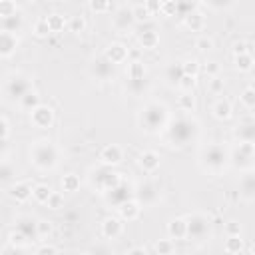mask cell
Instances as JSON below:
<instances>
[{
  "mask_svg": "<svg viewBox=\"0 0 255 255\" xmlns=\"http://www.w3.org/2000/svg\"><path fill=\"white\" fill-rule=\"evenodd\" d=\"M44 205H48L50 209H54V211H58V209H62L64 207V193H60V191H54L52 189V193H50V197L46 199V203Z\"/></svg>",
  "mask_w": 255,
  "mask_h": 255,
  "instance_id": "obj_48",
  "label": "cell"
},
{
  "mask_svg": "<svg viewBox=\"0 0 255 255\" xmlns=\"http://www.w3.org/2000/svg\"><path fill=\"white\" fill-rule=\"evenodd\" d=\"M203 2H205L207 8H211L213 12H223V10H229L235 0H203Z\"/></svg>",
  "mask_w": 255,
  "mask_h": 255,
  "instance_id": "obj_52",
  "label": "cell"
},
{
  "mask_svg": "<svg viewBox=\"0 0 255 255\" xmlns=\"http://www.w3.org/2000/svg\"><path fill=\"white\" fill-rule=\"evenodd\" d=\"M195 86H197V78H195V76H187V74H183L181 80L177 82V88H179L181 92H193Z\"/></svg>",
  "mask_w": 255,
  "mask_h": 255,
  "instance_id": "obj_50",
  "label": "cell"
},
{
  "mask_svg": "<svg viewBox=\"0 0 255 255\" xmlns=\"http://www.w3.org/2000/svg\"><path fill=\"white\" fill-rule=\"evenodd\" d=\"M131 14H133V20H135V24H143V22H147V20L151 18V14H149V10L145 8V4H137V6H131Z\"/></svg>",
  "mask_w": 255,
  "mask_h": 255,
  "instance_id": "obj_44",
  "label": "cell"
},
{
  "mask_svg": "<svg viewBox=\"0 0 255 255\" xmlns=\"http://www.w3.org/2000/svg\"><path fill=\"white\" fill-rule=\"evenodd\" d=\"M137 165L143 173H153L159 169L161 165V155L155 151V149H143L139 155H137Z\"/></svg>",
  "mask_w": 255,
  "mask_h": 255,
  "instance_id": "obj_17",
  "label": "cell"
},
{
  "mask_svg": "<svg viewBox=\"0 0 255 255\" xmlns=\"http://www.w3.org/2000/svg\"><path fill=\"white\" fill-rule=\"evenodd\" d=\"M118 217L122 219V221H135L137 217H139V213H141V205L133 199V197H129V199H126L124 203H120L118 207Z\"/></svg>",
  "mask_w": 255,
  "mask_h": 255,
  "instance_id": "obj_22",
  "label": "cell"
},
{
  "mask_svg": "<svg viewBox=\"0 0 255 255\" xmlns=\"http://www.w3.org/2000/svg\"><path fill=\"white\" fill-rule=\"evenodd\" d=\"M161 137H163V141L169 147L181 149V147H185L189 143L199 141V137H201V124L191 114H183V116L171 118L169 124L165 126V129L161 131Z\"/></svg>",
  "mask_w": 255,
  "mask_h": 255,
  "instance_id": "obj_1",
  "label": "cell"
},
{
  "mask_svg": "<svg viewBox=\"0 0 255 255\" xmlns=\"http://www.w3.org/2000/svg\"><path fill=\"white\" fill-rule=\"evenodd\" d=\"M22 28H24V16H20L18 12L12 16L0 18V30H4V32L18 34V32H22Z\"/></svg>",
  "mask_w": 255,
  "mask_h": 255,
  "instance_id": "obj_30",
  "label": "cell"
},
{
  "mask_svg": "<svg viewBox=\"0 0 255 255\" xmlns=\"http://www.w3.org/2000/svg\"><path fill=\"white\" fill-rule=\"evenodd\" d=\"M181 70H183V74L197 78V76H199V70H201V64H199L195 58H187V60L181 62Z\"/></svg>",
  "mask_w": 255,
  "mask_h": 255,
  "instance_id": "obj_45",
  "label": "cell"
},
{
  "mask_svg": "<svg viewBox=\"0 0 255 255\" xmlns=\"http://www.w3.org/2000/svg\"><path fill=\"white\" fill-rule=\"evenodd\" d=\"M10 153V143L8 139H0V159H6Z\"/></svg>",
  "mask_w": 255,
  "mask_h": 255,
  "instance_id": "obj_62",
  "label": "cell"
},
{
  "mask_svg": "<svg viewBox=\"0 0 255 255\" xmlns=\"http://www.w3.org/2000/svg\"><path fill=\"white\" fill-rule=\"evenodd\" d=\"M219 72H221V66L217 64V62H207L205 64V74H207V78H211V76H219Z\"/></svg>",
  "mask_w": 255,
  "mask_h": 255,
  "instance_id": "obj_58",
  "label": "cell"
},
{
  "mask_svg": "<svg viewBox=\"0 0 255 255\" xmlns=\"http://www.w3.org/2000/svg\"><path fill=\"white\" fill-rule=\"evenodd\" d=\"M185 221H187V237L185 239L203 243L211 237V219L205 213L193 211V213L185 215Z\"/></svg>",
  "mask_w": 255,
  "mask_h": 255,
  "instance_id": "obj_8",
  "label": "cell"
},
{
  "mask_svg": "<svg viewBox=\"0 0 255 255\" xmlns=\"http://www.w3.org/2000/svg\"><path fill=\"white\" fill-rule=\"evenodd\" d=\"M122 179H124V175L120 171H116L114 167L104 165V163H100V165H96V167H92L88 171V183L100 195H104L106 191H110L112 187H116Z\"/></svg>",
  "mask_w": 255,
  "mask_h": 255,
  "instance_id": "obj_5",
  "label": "cell"
},
{
  "mask_svg": "<svg viewBox=\"0 0 255 255\" xmlns=\"http://www.w3.org/2000/svg\"><path fill=\"white\" fill-rule=\"evenodd\" d=\"M50 193H52V187L48 183H36V185H32V199L36 203H40V205L46 203V199L50 197Z\"/></svg>",
  "mask_w": 255,
  "mask_h": 255,
  "instance_id": "obj_39",
  "label": "cell"
},
{
  "mask_svg": "<svg viewBox=\"0 0 255 255\" xmlns=\"http://www.w3.org/2000/svg\"><path fill=\"white\" fill-rule=\"evenodd\" d=\"M50 34H52V32H50V28H48L46 18H40V20L34 22V36H36V38H48Z\"/></svg>",
  "mask_w": 255,
  "mask_h": 255,
  "instance_id": "obj_54",
  "label": "cell"
},
{
  "mask_svg": "<svg viewBox=\"0 0 255 255\" xmlns=\"http://www.w3.org/2000/svg\"><path fill=\"white\" fill-rule=\"evenodd\" d=\"M38 104H42V100H40V94H38L34 88H32V90H30V92H28V94L18 102L20 110H22V112H28V114H30Z\"/></svg>",
  "mask_w": 255,
  "mask_h": 255,
  "instance_id": "obj_37",
  "label": "cell"
},
{
  "mask_svg": "<svg viewBox=\"0 0 255 255\" xmlns=\"http://www.w3.org/2000/svg\"><path fill=\"white\" fill-rule=\"evenodd\" d=\"M88 74H90L92 80L104 84V82H112V80H116L118 70H116V64H112V62L102 54V56H96V58L88 64Z\"/></svg>",
  "mask_w": 255,
  "mask_h": 255,
  "instance_id": "obj_9",
  "label": "cell"
},
{
  "mask_svg": "<svg viewBox=\"0 0 255 255\" xmlns=\"http://www.w3.org/2000/svg\"><path fill=\"white\" fill-rule=\"evenodd\" d=\"M8 243H10V245H14V247H20L22 251H26V245L30 243V239H28L22 231L14 229V231H10V233H8Z\"/></svg>",
  "mask_w": 255,
  "mask_h": 255,
  "instance_id": "obj_41",
  "label": "cell"
},
{
  "mask_svg": "<svg viewBox=\"0 0 255 255\" xmlns=\"http://www.w3.org/2000/svg\"><path fill=\"white\" fill-rule=\"evenodd\" d=\"M32 78L24 72H12L2 82V96L10 104H18L30 90H32Z\"/></svg>",
  "mask_w": 255,
  "mask_h": 255,
  "instance_id": "obj_6",
  "label": "cell"
},
{
  "mask_svg": "<svg viewBox=\"0 0 255 255\" xmlns=\"http://www.w3.org/2000/svg\"><path fill=\"white\" fill-rule=\"evenodd\" d=\"M171 120V112L169 108L159 102V100H149L145 102L137 116H135V122L139 126V129L147 135H161V131L165 129V126L169 124Z\"/></svg>",
  "mask_w": 255,
  "mask_h": 255,
  "instance_id": "obj_2",
  "label": "cell"
},
{
  "mask_svg": "<svg viewBox=\"0 0 255 255\" xmlns=\"http://www.w3.org/2000/svg\"><path fill=\"white\" fill-rule=\"evenodd\" d=\"M36 217H32L30 213H22V215H18L16 217V221H14V225H16V229L18 231H22L30 241H34V239H38V229H36Z\"/></svg>",
  "mask_w": 255,
  "mask_h": 255,
  "instance_id": "obj_23",
  "label": "cell"
},
{
  "mask_svg": "<svg viewBox=\"0 0 255 255\" xmlns=\"http://www.w3.org/2000/svg\"><path fill=\"white\" fill-rule=\"evenodd\" d=\"M8 135H10V122L4 116H0V139H8Z\"/></svg>",
  "mask_w": 255,
  "mask_h": 255,
  "instance_id": "obj_59",
  "label": "cell"
},
{
  "mask_svg": "<svg viewBox=\"0 0 255 255\" xmlns=\"http://www.w3.org/2000/svg\"><path fill=\"white\" fill-rule=\"evenodd\" d=\"M233 66L239 74H249L253 72V66H255V60H253V54L251 52H243V54H233Z\"/></svg>",
  "mask_w": 255,
  "mask_h": 255,
  "instance_id": "obj_29",
  "label": "cell"
},
{
  "mask_svg": "<svg viewBox=\"0 0 255 255\" xmlns=\"http://www.w3.org/2000/svg\"><path fill=\"white\" fill-rule=\"evenodd\" d=\"M126 78H128V80H143V78H147V68H145V64H143L141 60L128 62Z\"/></svg>",
  "mask_w": 255,
  "mask_h": 255,
  "instance_id": "obj_32",
  "label": "cell"
},
{
  "mask_svg": "<svg viewBox=\"0 0 255 255\" xmlns=\"http://www.w3.org/2000/svg\"><path fill=\"white\" fill-rule=\"evenodd\" d=\"M223 88H225V82H223L219 76H211V78L207 80V90H209L211 94H221Z\"/></svg>",
  "mask_w": 255,
  "mask_h": 255,
  "instance_id": "obj_55",
  "label": "cell"
},
{
  "mask_svg": "<svg viewBox=\"0 0 255 255\" xmlns=\"http://www.w3.org/2000/svg\"><path fill=\"white\" fill-rule=\"evenodd\" d=\"M135 253H147V247H143V245H135V247L126 249V255H135Z\"/></svg>",
  "mask_w": 255,
  "mask_h": 255,
  "instance_id": "obj_63",
  "label": "cell"
},
{
  "mask_svg": "<svg viewBox=\"0 0 255 255\" xmlns=\"http://www.w3.org/2000/svg\"><path fill=\"white\" fill-rule=\"evenodd\" d=\"M165 231H167V237L169 239L183 241L187 237V221H185V217H179V215L171 217L167 221V225H165Z\"/></svg>",
  "mask_w": 255,
  "mask_h": 255,
  "instance_id": "obj_20",
  "label": "cell"
},
{
  "mask_svg": "<svg viewBox=\"0 0 255 255\" xmlns=\"http://www.w3.org/2000/svg\"><path fill=\"white\" fill-rule=\"evenodd\" d=\"M36 229H38V239H46V237L52 235L54 223L48 221V219H38V221H36Z\"/></svg>",
  "mask_w": 255,
  "mask_h": 255,
  "instance_id": "obj_47",
  "label": "cell"
},
{
  "mask_svg": "<svg viewBox=\"0 0 255 255\" xmlns=\"http://www.w3.org/2000/svg\"><path fill=\"white\" fill-rule=\"evenodd\" d=\"M6 193L10 199H14L16 203H26L28 199H32V185L28 181H14L6 187Z\"/></svg>",
  "mask_w": 255,
  "mask_h": 255,
  "instance_id": "obj_19",
  "label": "cell"
},
{
  "mask_svg": "<svg viewBox=\"0 0 255 255\" xmlns=\"http://www.w3.org/2000/svg\"><path fill=\"white\" fill-rule=\"evenodd\" d=\"M88 8L94 14H108L112 10V0H88Z\"/></svg>",
  "mask_w": 255,
  "mask_h": 255,
  "instance_id": "obj_43",
  "label": "cell"
},
{
  "mask_svg": "<svg viewBox=\"0 0 255 255\" xmlns=\"http://www.w3.org/2000/svg\"><path fill=\"white\" fill-rule=\"evenodd\" d=\"M153 251L157 255H171L175 251V243H173V239H157L153 245Z\"/></svg>",
  "mask_w": 255,
  "mask_h": 255,
  "instance_id": "obj_42",
  "label": "cell"
},
{
  "mask_svg": "<svg viewBox=\"0 0 255 255\" xmlns=\"http://www.w3.org/2000/svg\"><path fill=\"white\" fill-rule=\"evenodd\" d=\"M28 157H30V163L42 171V173H50L54 171L58 165H60V159H62V151L60 147L48 139V137H40V139H34L28 147Z\"/></svg>",
  "mask_w": 255,
  "mask_h": 255,
  "instance_id": "obj_4",
  "label": "cell"
},
{
  "mask_svg": "<svg viewBox=\"0 0 255 255\" xmlns=\"http://www.w3.org/2000/svg\"><path fill=\"white\" fill-rule=\"evenodd\" d=\"M102 197H104L106 205H110V207H118V205H120V203H124L126 199L133 197V187H131L126 179H122L116 187H112L110 191H106Z\"/></svg>",
  "mask_w": 255,
  "mask_h": 255,
  "instance_id": "obj_12",
  "label": "cell"
},
{
  "mask_svg": "<svg viewBox=\"0 0 255 255\" xmlns=\"http://www.w3.org/2000/svg\"><path fill=\"white\" fill-rule=\"evenodd\" d=\"M143 4H145V8L149 10L151 16H153V14H159V4H161V0H145Z\"/></svg>",
  "mask_w": 255,
  "mask_h": 255,
  "instance_id": "obj_60",
  "label": "cell"
},
{
  "mask_svg": "<svg viewBox=\"0 0 255 255\" xmlns=\"http://www.w3.org/2000/svg\"><path fill=\"white\" fill-rule=\"evenodd\" d=\"M245 249V241L241 235H225V241H223V251L229 253V255H237V253H243Z\"/></svg>",
  "mask_w": 255,
  "mask_h": 255,
  "instance_id": "obj_31",
  "label": "cell"
},
{
  "mask_svg": "<svg viewBox=\"0 0 255 255\" xmlns=\"http://www.w3.org/2000/svg\"><path fill=\"white\" fill-rule=\"evenodd\" d=\"M54 122H56V112L48 104H38L30 112V124L38 129H48L54 126Z\"/></svg>",
  "mask_w": 255,
  "mask_h": 255,
  "instance_id": "obj_11",
  "label": "cell"
},
{
  "mask_svg": "<svg viewBox=\"0 0 255 255\" xmlns=\"http://www.w3.org/2000/svg\"><path fill=\"white\" fill-rule=\"evenodd\" d=\"M223 231H225V235H241V223L235 219H229L223 225Z\"/></svg>",
  "mask_w": 255,
  "mask_h": 255,
  "instance_id": "obj_56",
  "label": "cell"
},
{
  "mask_svg": "<svg viewBox=\"0 0 255 255\" xmlns=\"http://www.w3.org/2000/svg\"><path fill=\"white\" fill-rule=\"evenodd\" d=\"M137 42L143 50H155L159 46V34L155 30H143L139 36H137Z\"/></svg>",
  "mask_w": 255,
  "mask_h": 255,
  "instance_id": "obj_33",
  "label": "cell"
},
{
  "mask_svg": "<svg viewBox=\"0 0 255 255\" xmlns=\"http://www.w3.org/2000/svg\"><path fill=\"white\" fill-rule=\"evenodd\" d=\"M213 46H215V42H213L211 36H199V38L195 40V48H197V52L207 54V52L213 50Z\"/></svg>",
  "mask_w": 255,
  "mask_h": 255,
  "instance_id": "obj_49",
  "label": "cell"
},
{
  "mask_svg": "<svg viewBox=\"0 0 255 255\" xmlns=\"http://www.w3.org/2000/svg\"><path fill=\"white\" fill-rule=\"evenodd\" d=\"M18 177V167L6 157L0 159V187H8L10 183H14Z\"/></svg>",
  "mask_w": 255,
  "mask_h": 255,
  "instance_id": "obj_26",
  "label": "cell"
},
{
  "mask_svg": "<svg viewBox=\"0 0 255 255\" xmlns=\"http://www.w3.org/2000/svg\"><path fill=\"white\" fill-rule=\"evenodd\" d=\"M177 10H179V6L175 0H161V4H159V14L165 18H173L177 14Z\"/></svg>",
  "mask_w": 255,
  "mask_h": 255,
  "instance_id": "obj_46",
  "label": "cell"
},
{
  "mask_svg": "<svg viewBox=\"0 0 255 255\" xmlns=\"http://www.w3.org/2000/svg\"><path fill=\"white\" fill-rule=\"evenodd\" d=\"M177 108H179V112H183V114H191V112H195V108H197V100H195L193 92H181V96L177 98Z\"/></svg>",
  "mask_w": 255,
  "mask_h": 255,
  "instance_id": "obj_36",
  "label": "cell"
},
{
  "mask_svg": "<svg viewBox=\"0 0 255 255\" xmlns=\"http://www.w3.org/2000/svg\"><path fill=\"white\" fill-rule=\"evenodd\" d=\"M147 90H149V80L147 78H143V80H128L126 82V92L131 94L133 98L143 96Z\"/></svg>",
  "mask_w": 255,
  "mask_h": 255,
  "instance_id": "obj_34",
  "label": "cell"
},
{
  "mask_svg": "<svg viewBox=\"0 0 255 255\" xmlns=\"http://www.w3.org/2000/svg\"><path fill=\"white\" fill-rule=\"evenodd\" d=\"M104 56L112 62V64H124L128 58H129V50H128V46L126 44H122V42H112V44H108L106 46V50H104Z\"/></svg>",
  "mask_w": 255,
  "mask_h": 255,
  "instance_id": "obj_21",
  "label": "cell"
},
{
  "mask_svg": "<svg viewBox=\"0 0 255 255\" xmlns=\"http://www.w3.org/2000/svg\"><path fill=\"white\" fill-rule=\"evenodd\" d=\"M233 139L235 141H255V124L251 120L239 122L233 128Z\"/></svg>",
  "mask_w": 255,
  "mask_h": 255,
  "instance_id": "obj_25",
  "label": "cell"
},
{
  "mask_svg": "<svg viewBox=\"0 0 255 255\" xmlns=\"http://www.w3.org/2000/svg\"><path fill=\"white\" fill-rule=\"evenodd\" d=\"M197 165L207 175H221L229 167V147L219 141H211L199 147Z\"/></svg>",
  "mask_w": 255,
  "mask_h": 255,
  "instance_id": "obj_3",
  "label": "cell"
},
{
  "mask_svg": "<svg viewBox=\"0 0 255 255\" xmlns=\"http://www.w3.org/2000/svg\"><path fill=\"white\" fill-rule=\"evenodd\" d=\"M183 70H181V62H169L163 68V82L169 88H177V82L181 80Z\"/></svg>",
  "mask_w": 255,
  "mask_h": 255,
  "instance_id": "obj_28",
  "label": "cell"
},
{
  "mask_svg": "<svg viewBox=\"0 0 255 255\" xmlns=\"http://www.w3.org/2000/svg\"><path fill=\"white\" fill-rule=\"evenodd\" d=\"M18 12V4L16 0H0V18H6V16H12Z\"/></svg>",
  "mask_w": 255,
  "mask_h": 255,
  "instance_id": "obj_51",
  "label": "cell"
},
{
  "mask_svg": "<svg viewBox=\"0 0 255 255\" xmlns=\"http://www.w3.org/2000/svg\"><path fill=\"white\" fill-rule=\"evenodd\" d=\"M229 167L239 173L255 169V141H235L229 147Z\"/></svg>",
  "mask_w": 255,
  "mask_h": 255,
  "instance_id": "obj_7",
  "label": "cell"
},
{
  "mask_svg": "<svg viewBox=\"0 0 255 255\" xmlns=\"http://www.w3.org/2000/svg\"><path fill=\"white\" fill-rule=\"evenodd\" d=\"M68 30L74 32V34H82L86 30V20L82 16H72L68 20Z\"/></svg>",
  "mask_w": 255,
  "mask_h": 255,
  "instance_id": "obj_53",
  "label": "cell"
},
{
  "mask_svg": "<svg viewBox=\"0 0 255 255\" xmlns=\"http://www.w3.org/2000/svg\"><path fill=\"white\" fill-rule=\"evenodd\" d=\"M239 104L249 112L255 108V88L253 86H245L243 88V92L239 94Z\"/></svg>",
  "mask_w": 255,
  "mask_h": 255,
  "instance_id": "obj_40",
  "label": "cell"
},
{
  "mask_svg": "<svg viewBox=\"0 0 255 255\" xmlns=\"http://www.w3.org/2000/svg\"><path fill=\"white\" fill-rule=\"evenodd\" d=\"M60 249L56 247V245H52V243H42V245H38L36 249H34V253L36 255H52V253H58Z\"/></svg>",
  "mask_w": 255,
  "mask_h": 255,
  "instance_id": "obj_57",
  "label": "cell"
},
{
  "mask_svg": "<svg viewBox=\"0 0 255 255\" xmlns=\"http://www.w3.org/2000/svg\"><path fill=\"white\" fill-rule=\"evenodd\" d=\"M133 26H135V20H133L129 6H122L112 14V28L118 34H128V32H131Z\"/></svg>",
  "mask_w": 255,
  "mask_h": 255,
  "instance_id": "obj_13",
  "label": "cell"
},
{
  "mask_svg": "<svg viewBox=\"0 0 255 255\" xmlns=\"http://www.w3.org/2000/svg\"><path fill=\"white\" fill-rule=\"evenodd\" d=\"M237 189H239V197L245 203H253L255 201V173H253V169L241 171Z\"/></svg>",
  "mask_w": 255,
  "mask_h": 255,
  "instance_id": "obj_14",
  "label": "cell"
},
{
  "mask_svg": "<svg viewBox=\"0 0 255 255\" xmlns=\"http://www.w3.org/2000/svg\"><path fill=\"white\" fill-rule=\"evenodd\" d=\"M60 185H62V191H68V193H76L82 185V179L78 173L70 171V173H64L62 179H60Z\"/></svg>",
  "mask_w": 255,
  "mask_h": 255,
  "instance_id": "obj_35",
  "label": "cell"
},
{
  "mask_svg": "<svg viewBox=\"0 0 255 255\" xmlns=\"http://www.w3.org/2000/svg\"><path fill=\"white\" fill-rule=\"evenodd\" d=\"M183 26L191 32H201L205 28V14L201 10H189L183 16Z\"/></svg>",
  "mask_w": 255,
  "mask_h": 255,
  "instance_id": "obj_27",
  "label": "cell"
},
{
  "mask_svg": "<svg viewBox=\"0 0 255 255\" xmlns=\"http://www.w3.org/2000/svg\"><path fill=\"white\" fill-rule=\"evenodd\" d=\"M124 161V149L118 143H108L100 149V163L110 165V167H118Z\"/></svg>",
  "mask_w": 255,
  "mask_h": 255,
  "instance_id": "obj_16",
  "label": "cell"
},
{
  "mask_svg": "<svg viewBox=\"0 0 255 255\" xmlns=\"http://www.w3.org/2000/svg\"><path fill=\"white\" fill-rule=\"evenodd\" d=\"M46 22H48V28L52 34H60V32L68 30V20L62 14H50V16H46Z\"/></svg>",
  "mask_w": 255,
  "mask_h": 255,
  "instance_id": "obj_38",
  "label": "cell"
},
{
  "mask_svg": "<svg viewBox=\"0 0 255 255\" xmlns=\"http://www.w3.org/2000/svg\"><path fill=\"white\" fill-rule=\"evenodd\" d=\"M20 48V38L18 34H12V32H4L0 30V58L6 60V58H12Z\"/></svg>",
  "mask_w": 255,
  "mask_h": 255,
  "instance_id": "obj_18",
  "label": "cell"
},
{
  "mask_svg": "<svg viewBox=\"0 0 255 255\" xmlns=\"http://www.w3.org/2000/svg\"><path fill=\"white\" fill-rule=\"evenodd\" d=\"M100 233H102L104 239L114 241V239L122 237V233H124V221L120 217H116V215H108L100 223Z\"/></svg>",
  "mask_w": 255,
  "mask_h": 255,
  "instance_id": "obj_15",
  "label": "cell"
},
{
  "mask_svg": "<svg viewBox=\"0 0 255 255\" xmlns=\"http://www.w3.org/2000/svg\"><path fill=\"white\" fill-rule=\"evenodd\" d=\"M26 2H34V0H26Z\"/></svg>",
  "mask_w": 255,
  "mask_h": 255,
  "instance_id": "obj_64",
  "label": "cell"
},
{
  "mask_svg": "<svg viewBox=\"0 0 255 255\" xmlns=\"http://www.w3.org/2000/svg\"><path fill=\"white\" fill-rule=\"evenodd\" d=\"M243 52H251V44H247V42H235L233 44V54H243Z\"/></svg>",
  "mask_w": 255,
  "mask_h": 255,
  "instance_id": "obj_61",
  "label": "cell"
},
{
  "mask_svg": "<svg viewBox=\"0 0 255 255\" xmlns=\"http://www.w3.org/2000/svg\"><path fill=\"white\" fill-rule=\"evenodd\" d=\"M211 116H213L215 120H219V122L231 120V116H233V106H231V102H229L227 98H217V100L211 104Z\"/></svg>",
  "mask_w": 255,
  "mask_h": 255,
  "instance_id": "obj_24",
  "label": "cell"
},
{
  "mask_svg": "<svg viewBox=\"0 0 255 255\" xmlns=\"http://www.w3.org/2000/svg\"><path fill=\"white\" fill-rule=\"evenodd\" d=\"M133 199L141 205V207H153L159 201V189L153 181L145 179L133 185Z\"/></svg>",
  "mask_w": 255,
  "mask_h": 255,
  "instance_id": "obj_10",
  "label": "cell"
}]
</instances>
